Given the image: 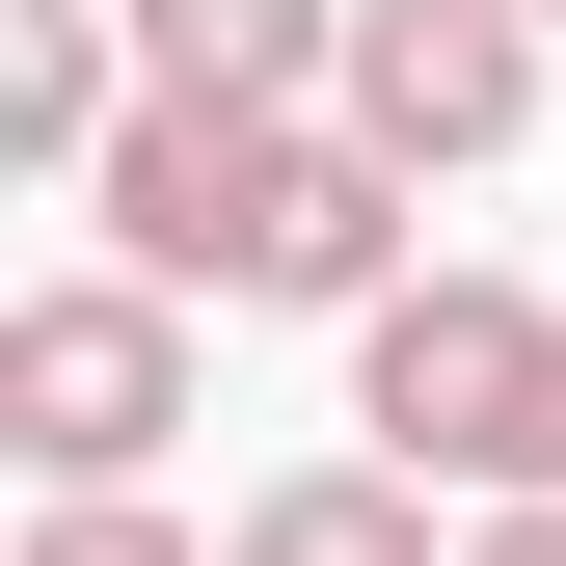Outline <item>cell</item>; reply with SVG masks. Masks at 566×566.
Returning a JSON list of instances; mask_svg holds the SVG:
<instances>
[{
    "label": "cell",
    "mask_w": 566,
    "mask_h": 566,
    "mask_svg": "<svg viewBox=\"0 0 566 566\" xmlns=\"http://www.w3.org/2000/svg\"><path fill=\"white\" fill-rule=\"evenodd\" d=\"M217 566H459V539H432V485H405V459H297V485H243V513H217Z\"/></svg>",
    "instance_id": "52a82bcc"
},
{
    "label": "cell",
    "mask_w": 566,
    "mask_h": 566,
    "mask_svg": "<svg viewBox=\"0 0 566 566\" xmlns=\"http://www.w3.org/2000/svg\"><path fill=\"white\" fill-rule=\"evenodd\" d=\"M513 28H566V0H513Z\"/></svg>",
    "instance_id": "30bf717a"
},
{
    "label": "cell",
    "mask_w": 566,
    "mask_h": 566,
    "mask_svg": "<svg viewBox=\"0 0 566 566\" xmlns=\"http://www.w3.org/2000/svg\"><path fill=\"white\" fill-rule=\"evenodd\" d=\"M135 108H163V82H135V28H108V0H0V163H54V189H82Z\"/></svg>",
    "instance_id": "8992f818"
},
{
    "label": "cell",
    "mask_w": 566,
    "mask_h": 566,
    "mask_svg": "<svg viewBox=\"0 0 566 566\" xmlns=\"http://www.w3.org/2000/svg\"><path fill=\"white\" fill-rule=\"evenodd\" d=\"M350 459L485 485V513H566V297H513V270H405V297L350 324Z\"/></svg>",
    "instance_id": "7a4b0ae2"
},
{
    "label": "cell",
    "mask_w": 566,
    "mask_h": 566,
    "mask_svg": "<svg viewBox=\"0 0 566 566\" xmlns=\"http://www.w3.org/2000/svg\"><path fill=\"white\" fill-rule=\"evenodd\" d=\"M163 108H324L350 82V0H108Z\"/></svg>",
    "instance_id": "5b68a950"
},
{
    "label": "cell",
    "mask_w": 566,
    "mask_h": 566,
    "mask_svg": "<svg viewBox=\"0 0 566 566\" xmlns=\"http://www.w3.org/2000/svg\"><path fill=\"white\" fill-rule=\"evenodd\" d=\"M28 566H217V539H189L163 485H54V513H28Z\"/></svg>",
    "instance_id": "ba28073f"
},
{
    "label": "cell",
    "mask_w": 566,
    "mask_h": 566,
    "mask_svg": "<svg viewBox=\"0 0 566 566\" xmlns=\"http://www.w3.org/2000/svg\"><path fill=\"white\" fill-rule=\"evenodd\" d=\"M163 432H189V297H163V270L0 297V459H28V513H54V485H135Z\"/></svg>",
    "instance_id": "3957f363"
},
{
    "label": "cell",
    "mask_w": 566,
    "mask_h": 566,
    "mask_svg": "<svg viewBox=\"0 0 566 566\" xmlns=\"http://www.w3.org/2000/svg\"><path fill=\"white\" fill-rule=\"evenodd\" d=\"M324 108L378 135L405 189H459V163L539 135V28H513V0H350V82H324Z\"/></svg>",
    "instance_id": "277c9868"
},
{
    "label": "cell",
    "mask_w": 566,
    "mask_h": 566,
    "mask_svg": "<svg viewBox=\"0 0 566 566\" xmlns=\"http://www.w3.org/2000/svg\"><path fill=\"white\" fill-rule=\"evenodd\" d=\"M82 217L163 297H270V324H378L405 297V163L350 108H135L82 163Z\"/></svg>",
    "instance_id": "6da1fadb"
},
{
    "label": "cell",
    "mask_w": 566,
    "mask_h": 566,
    "mask_svg": "<svg viewBox=\"0 0 566 566\" xmlns=\"http://www.w3.org/2000/svg\"><path fill=\"white\" fill-rule=\"evenodd\" d=\"M459 566H566V513H459Z\"/></svg>",
    "instance_id": "9c48e42d"
}]
</instances>
